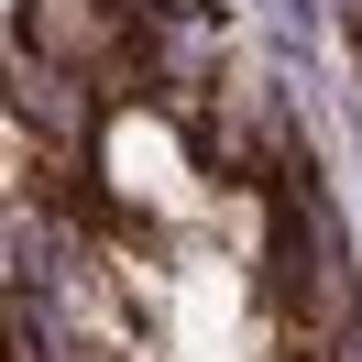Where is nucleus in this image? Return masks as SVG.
Masks as SVG:
<instances>
[{
    "label": "nucleus",
    "mask_w": 362,
    "mask_h": 362,
    "mask_svg": "<svg viewBox=\"0 0 362 362\" xmlns=\"http://www.w3.org/2000/svg\"><path fill=\"white\" fill-rule=\"evenodd\" d=\"M132 66L154 77V99H198V88H220V23L176 0V11H154V23H143Z\"/></svg>",
    "instance_id": "nucleus-1"
},
{
    "label": "nucleus",
    "mask_w": 362,
    "mask_h": 362,
    "mask_svg": "<svg viewBox=\"0 0 362 362\" xmlns=\"http://www.w3.org/2000/svg\"><path fill=\"white\" fill-rule=\"evenodd\" d=\"M11 110L23 121H45L55 143H88V88H77V66H33V45H11Z\"/></svg>",
    "instance_id": "nucleus-2"
},
{
    "label": "nucleus",
    "mask_w": 362,
    "mask_h": 362,
    "mask_svg": "<svg viewBox=\"0 0 362 362\" xmlns=\"http://www.w3.org/2000/svg\"><path fill=\"white\" fill-rule=\"evenodd\" d=\"M318 362H362V318H351L340 340H318Z\"/></svg>",
    "instance_id": "nucleus-3"
}]
</instances>
